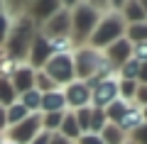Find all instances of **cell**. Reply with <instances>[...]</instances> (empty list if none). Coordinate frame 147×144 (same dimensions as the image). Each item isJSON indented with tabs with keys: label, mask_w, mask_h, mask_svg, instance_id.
I'll use <instances>...</instances> for the list:
<instances>
[{
	"label": "cell",
	"mask_w": 147,
	"mask_h": 144,
	"mask_svg": "<svg viewBox=\"0 0 147 144\" xmlns=\"http://www.w3.org/2000/svg\"><path fill=\"white\" fill-rule=\"evenodd\" d=\"M125 27L127 25L120 15V3H115V5H110V10H105L100 15V20H98V25H96V29H93V34H91L86 46H91L96 52H103L113 42L125 37Z\"/></svg>",
	"instance_id": "6da1fadb"
},
{
	"label": "cell",
	"mask_w": 147,
	"mask_h": 144,
	"mask_svg": "<svg viewBox=\"0 0 147 144\" xmlns=\"http://www.w3.org/2000/svg\"><path fill=\"white\" fill-rule=\"evenodd\" d=\"M105 10H110V5H93V3H71V39L79 46H86L93 34L96 25H98L100 15Z\"/></svg>",
	"instance_id": "7a4b0ae2"
},
{
	"label": "cell",
	"mask_w": 147,
	"mask_h": 144,
	"mask_svg": "<svg viewBox=\"0 0 147 144\" xmlns=\"http://www.w3.org/2000/svg\"><path fill=\"white\" fill-rule=\"evenodd\" d=\"M37 34V25L25 15L12 17V25H10V34H7V42H5V54L15 61L25 64L27 61V54H30V46H32V37Z\"/></svg>",
	"instance_id": "3957f363"
},
{
	"label": "cell",
	"mask_w": 147,
	"mask_h": 144,
	"mask_svg": "<svg viewBox=\"0 0 147 144\" xmlns=\"http://www.w3.org/2000/svg\"><path fill=\"white\" fill-rule=\"evenodd\" d=\"M42 73L52 78L57 88H66L76 81V68H74V54H52L49 61L42 66Z\"/></svg>",
	"instance_id": "277c9868"
},
{
	"label": "cell",
	"mask_w": 147,
	"mask_h": 144,
	"mask_svg": "<svg viewBox=\"0 0 147 144\" xmlns=\"http://www.w3.org/2000/svg\"><path fill=\"white\" fill-rule=\"evenodd\" d=\"M103 61V54L91 49V46H79L74 52V68H76V81H86V78L96 76L98 66Z\"/></svg>",
	"instance_id": "5b68a950"
},
{
	"label": "cell",
	"mask_w": 147,
	"mask_h": 144,
	"mask_svg": "<svg viewBox=\"0 0 147 144\" xmlns=\"http://www.w3.org/2000/svg\"><path fill=\"white\" fill-rule=\"evenodd\" d=\"M42 132V113H34L25 120V122L15 125V127H7L3 132V137L12 144H30L37 134Z\"/></svg>",
	"instance_id": "8992f818"
},
{
	"label": "cell",
	"mask_w": 147,
	"mask_h": 144,
	"mask_svg": "<svg viewBox=\"0 0 147 144\" xmlns=\"http://www.w3.org/2000/svg\"><path fill=\"white\" fill-rule=\"evenodd\" d=\"M39 34L47 37V39H57V37H71V7L64 5L59 7L57 12H54L52 17H49L47 22H44L42 27H39Z\"/></svg>",
	"instance_id": "52a82bcc"
},
{
	"label": "cell",
	"mask_w": 147,
	"mask_h": 144,
	"mask_svg": "<svg viewBox=\"0 0 147 144\" xmlns=\"http://www.w3.org/2000/svg\"><path fill=\"white\" fill-rule=\"evenodd\" d=\"M118 98H120V95H118V76L105 78V81H100L98 86L91 90V108L105 110L113 100H118Z\"/></svg>",
	"instance_id": "ba28073f"
},
{
	"label": "cell",
	"mask_w": 147,
	"mask_h": 144,
	"mask_svg": "<svg viewBox=\"0 0 147 144\" xmlns=\"http://www.w3.org/2000/svg\"><path fill=\"white\" fill-rule=\"evenodd\" d=\"M61 90H64V100H66V110L76 113L81 108H91V90L86 88L84 81H74Z\"/></svg>",
	"instance_id": "9c48e42d"
},
{
	"label": "cell",
	"mask_w": 147,
	"mask_h": 144,
	"mask_svg": "<svg viewBox=\"0 0 147 144\" xmlns=\"http://www.w3.org/2000/svg\"><path fill=\"white\" fill-rule=\"evenodd\" d=\"M49 56H52V49H49V42L47 37H42L39 32H37L34 37H32V46H30V54H27V66H32L34 71H42V66L49 61Z\"/></svg>",
	"instance_id": "30bf717a"
},
{
	"label": "cell",
	"mask_w": 147,
	"mask_h": 144,
	"mask_svg": "<svg viewBox=\"0 0 147 144\" xmlns=\"http://www.w3.org/2000/svg\"><path fill=\"white\" fill-rule=\"evenodd\" d=\"M59 7H61V3H59V0H37V3L25 5V15L30 17V20L37 25V29H39V27H42L44 22H47L49 17L59 10Z\"/></svg>",
	"instance_id": "8fae6325"
},
{
	"label": "cell",
	"mask_w": 147,
	"mask_h": 144,
	"mask_svg": "<svg viewBox=\"0 0 147 144\" xmlns=\"http://www.w3.org/2000/svg\"><path fill=\"white\" fill-rule=\"evenodd\" d=\"M100 54H103V56L108 59V61L113 64L115 68H120L125 61H130V59H132V44L125 39V37H123V39L113 42V44H110L108 49H103Z\"/></svg>",
	"instance_id": "7c38bea8"
},
{
	"label": "cell",
	"mask_w": 147,
	"mask_h": 144,
	"mask_svg": "<svg viewBox=\"0 0 147 144\" xmlns=\"http://www.w3.org/2000/svg\"><path fill=\"white\" fill-rule=\"evenodd\" d=\"M34 76H37V71L32 66H27V64H22V66L15 71V76L10 78V83H12V88H15L17 98H20L22 93H27V90L34 88Z\"/></svg>",
	"instance_id": "4fadbf2b"
},
{
	"label": "cell",
	"mask_w": 147,
	"mask_h": 144,
	"mask_svg": "<svg viewBox=\"0 0 147 144\" xmlns=\"http://www.w3.org/2000/svg\"><path fill=\"white\" fill-rule=\"evenodd\" d=\"M47 113H66V100H64L61 88L42 93V115H47Z\"/></svg>",
	"instance_id": "5bb4252c"
},
{
	"label": "cell",
	"mask_w": 147,
	"mask_h": 144,
	"mask_svg": "<svg viewBox=\"0 0 147 144\" xmlns=\"http://www.w3.org/2000/svg\"><path fill=\"white\" fill-rule=\"evenodd\" d=\"M120 15L125 20V25H142L147 22V15L142 10L140 0H130V3H120Z\"/></svg>",
	"instance_id": "9a60e30c"
},
{
	"label": "cell",
	"mask_w": 147,
	"mask_h": 144,
	"mask_svg": "<svg viewBox=\"0 0 147 144\" xmlns=\"http://www.w3.org/2000/svg\"><path fill=\"white\" fill-rule=\"evenodd\" d=\"M142 125H145V117H142V108H137V105H130V108H127V113L123 115V120L118 122V127H120L125 134H132L137 127H142Z\"/></svg>",
	"instance_id": "2e32d148"
},
{
	"label": "cell",
	"mask_w": 147,
	"mask_h": 144,
	"mask_svg": "<svg viewBox=\"0 0 147 144\" xmlns=\"http://www.w3.org/2000/svg\"><path fill=\"white\" fill-rule=\"evenodd\" d=\"M59 134H61V137H66V139H71L74 144L81 139V127H79L76 115H74L71 110H66V113H64V120H61V127H59Z\"/></svg>",
	"instance_id": "e0dca14e"
},
{
	"label": "cell",
	"mask_w": 147,
	"mask_h": 144,
	"mask_svg": "<svg viewBox=\"0 0 147 144\" xmlns=\"http://www.w3.org/2000/svg\"><path fill=\"white\" fill-rule=\"evenodd\" d=\"M130 105H132V103H127V100H120V98H118V100H113V103H110L108 108L103 110L105 120H108L110 125H118V122L123 120V115L127 113V108H130Z\"/></svg>",
	"instance_id": "ac0fdd59"
},
{
	"label": "cell",
	"mask_w": 147,
	"mask_h": 144,
	"mask_svg": "<svg viewBox=\"0 0 147 144\" xmlns=\"http://www.w3.org/2000/svg\"><path fill=\"white\" fill-rule=\"evenodd\" d=\"M17 100H20V103L27 108V113H30V115H34V113H42V93L37 90V88H32V90L22 93V95H20Z\"/></svg>",
	"instance_id": "d6986e66"
},
{
	"label": "cell",
	"mask_w": 147,
	"mask_h": 144,
	"mask_svg": "<svg viewBox=\"0 0 147 144\" xmlns=\"http://www.w3.org/2000/svg\"><path fill=\"white\" fill-rule=\"evenodd\" d=\"M100 139H103V144H125L127 142V134L123 132L118 125H105L103 129H100Z\"/></svg>",
	"instance_id": "ffe728a7"
},
{
	"label": "cell",
	"mask_w": 147,
	"mask_h": 144,
	"mask_svg": "<svg viewBox=\"0 0 147 144\" xmlns=\"http://www.w3.org/2000/svg\"><path fill=\"white\" fill-rule=\"evenodd\" d=\"M5 117H7V127H15V125L25 122V120L30 117V113H27V108L17 100V103H12L10 108H5Z\"/></svg>",
	"instance_id": "44dd1931"
},
{
	"label": "cell",
	"mask_w": 147,
	"mask_h": 144,
	"mask_svg": "<svg viewBox=\"0 0 147 144\" xmlns=\"http://www.w3.org/2000/svg\"><path fill=\"white\" fill-rule=\"evenodd\" d=\"M125 39L130 42L132 46L145 44L147 42V22H142V25H127L125 27Z\"/></svg>",
	"instance_id": "7402d4cb"
},
{
	"label": "cell",
	"mask_w": 147,
	"mask_h": 144,
	"mask_svg": "<svg viewBox=\"0 0 147 144\" xmlns=\"http://www.w3.org/2000/svg\"><path fill=\"white\" fill-rule=\"evenodd\" d=\"M12 103H17L15 88H12L10 78H0V105H3V108H10Z\"/></svg>",
	"instance_id": "603a6c76"
},
{
	"label": "cell",
	"mask_w": 147,
	"mask_h": 144,
	"mask_svg": "<svg viewBox=\"0 0 147 144\" xmlns=\"http://www.w3.org/2000/svg\"><path fill=\"white\" fill-rule=\"evenodd\" d=\"M140 66H142V64L137 61V59L125 61L120 68H118V78H120V81H137V76H140Z\"/></svg>",
	"instance_id": "cb8c5ba5"
},
{
	"label": "cell",
	"mask_w": 147,
	"mask_h": 144,
	"mask_svg": "<svg viewBox=\"0 0 147 144\" xmlns=\"http://www.w3.org/2000/svg\"><path fill=\"white\" fill-rule=\"evenodd\" d=\"M61 120H64V113H47V115H42V129L49 132V134L59 132Z\"/></svg>",
	"instance_id": "d4e9b609"
},
{
	"label": "cell",
	"mask_w": 147,
	"mask_h": 144,
	"mask_svg": "<svg viewBox=\"0 0 147 144\" xmlns=\"http://www.w3.org/2000/svg\"><path fill=\"white\" fill-rule=\"evenodd\" d=\"M137 86H140L137 81H120L118 78V95H120V100L132 103L135 100V93H137Z\"/></svg>",
	"instance_id": "484cf974"
},
{
	"label": "cell",
	"mask_w": 147,
	"mask_h": 144,
	"mask_svg": "<svg viewBox=\"0 0 147 144\" xmlns=\"http://www.w3.org/2000/svg\"><path fill=\"white\" fill-rule=\"evenodd\" d=\"M20 66H22L20 61L10 59L7 54H0V78H12V76H15V71H17Z\"/></svg>",
	"instance_id": "4316f807"
},
{
	"label": "cell",
	"mask_w": 147,
	"mask_h": 144,
	"mask_svg": "<svg viewBox=\"0 0 147 144\" xmlns=\"http://www.w3.org/2000/svg\"><path fill=\"white\" fill-rule=\"evenodd\" d=\"M105 125H108V120H105L103 110L91 108V132H93V134H100V129H103Z\"/></svg>",
	"instance_id": "83f0119b"
},
{
	"label": "cell",
	"mask_w": 147,
	"mask_h": 144,
	"mask_svg": "<svg viewBox=\"0 0 147 144\" xmlns=\"http://www.w3.org/2000/svg\"><path fill=\"white\" fill-rule=\"evenodd\" d=\"M74 115H76V122H79V127H81V134H88L91 132V108H81Z\"/></svg>",
	"instance_id": "f1b7e54d"
},
{
	"label": "cell",
	"mask_w": 147,
	"mask_h": 144,
	"mask_svg": "<svg viewBox=\"0 0 147 144\" xmlns=\"http://www.w3.org/2000/svg\"><path fill=\"white\" fill-rule=\"evenodd\" d=\"M10 25H12V17L7 12H0V49H5L7 34H10Z\"/></svg>",
	"instance_id": "f546056e"
},
{
	"label": "cell",
	"mask_w": 147,
	"mask_h": 144,
	"mask_svg": "<svg viewBox=\"0 0 147 144\" xmlns=\"http://www.w3.org/2000/svg\"><path fill=\"white\" fill-rule=\"evenodd\" d=\"M34 88H37L39 93H49V90H54L57 86L52 83V78H47L42 71H37V76H34Z\"/></svg>",
	"instance_id": "4dcf8cb0"
},
{
	"label": "cell",
	"mask_w": 147,
	"mask_h": 144,
	"mask_svg": "<svg viewBox=\"0 0 147 144\" xmlns=\"http://www.w3.org/2000/svg\"><path fill=\"white\" fill-rule=\"evenodd\" d=\"M127 139H130L132 144H147V122L142 125V127H137V129H135V132H132Z\"/></svg>",
	"instance_id": "1f68e13d"
},
{
	"label": "cell",
	"mask_w": 147,
	"mask_h": 144,
	"mask_svg": "<svg viewBox=\"0 0 147 144\" xmlns=\"http://www.w3.org/2000/svg\"><path fill=\"white\" fill-rule=\"evenodd\" d=\"M132 105H137V108H147V86H137V93H135Z\"/></svg>",
	"instance_id": "d6a6232c"
},
{
	"label": "cell",
	"mask_w": 147,
	"mask_h": 144,
	"mask_svg": "<svg viewBox=\"0 0 147 144\" xmlns=\"http://www.w3.org/2000/svg\"><path fill=\"white\" fill-rule=\"evenodd\" d=\"M132 59H137L140 64H147V42L132 46Z\"/></svg>",
	"instance_id": "836d02e7"
},
{
	"label": "cell",
	"mask_w": 147,
	"mask_h": 144,
	"mask_svg": "<svg viewBox=\"0 0 147 144\" xmlns=\"http://www.w3.org/2000/svg\"><path fill=\"white\" fill-rule=\"evenodd\" d=\"M76 144H103V139H100V134L88 132V134H81V139Z\"/></svg>",
	"instance_id": "e575fe53"
},
{
	"label": "cell",
	"mask_w": 147,
	"mask_h": 144,
	"mask_svg": "<svg viewBox=\"0 0 147 144\" xmlns=\"http://www.w3.org/2000/svg\"><path fill=\"white\" fill-rule=\"evenodd\" d=\"M49 139H52V134H49V132H44V129H42V132L37 134V137L32 139L30 144H49Z\"/></svg>",
	"instance_id": "d590c367"
},
{
	"label": "cell",
	"mask_w": 147,
	"mask_h": 144,
	"mask_svg": "<svg viewBox=\"0 0 147 144\" xmlns=\"http://www.w3.org/2000/svg\"><path fill=\"white\" fill-rule=\"evenodd\" d=\"M49 144H74V142H71V139H66V137H61L59 132H54L52 139H49Z\"/></svg>",
	"instance_id": "8d00e7d4"
},
{
	"label": "cell",
	"mask_w": 147,
	"mask_h": 144,
	"mask_svg": "<svg viewBox=\"0 0 147 144\" xmlns=\"http://www.w3.org/2000/svg\"><path fill=\"white\" fill-rule=\"evenodd\" d=\"M137 83H140V86H147V64H142V66H140V76H137Z\"/></svg>",
	"instance_id": "74e56055"
},
{
	"label": "cell",
	"mask_w": 147,
	"mask_h": 144,
	"mask_svg": "<svg viewBox=\"0 0 147 144\" xmlns=\"http://www.w3.org/2000/svg\"><path fill=\"white\" fill-rule=\"evenodd\" d=\"M7 129V117H5V108L0 105V134Z\"/></svg>",
	"instance_id": "f35d334b"
},
{
	"label": "cell",
	"mask_w": 147,
	"mask_h": 144,
	"mask_svg": "<svg viewBox=\"0 0 147 144\" xmlns=\"http://www.w3.org/2000/svg\"><path fill=\"white\" fill-rule=\"evenodd\" d=\"M142 3V10H145V15H147V0H140Z\"/></svg>",
	"instance_id": "ab89813d"
},
{
	"label": "cell",
	"mask_w": 147,
	"mask_h": 144,
	"mask_svg": "<svg viewBox=\"0 0 147 144\" xmlns=\"http://www.w3.org/2000/svg\"><path fill=\"white\" fill-rule=\"evenodd\" d=\"M142 117H145V122H147V108H142Z\"/></svg>",
	"instance_id": "60d3db41"
},
{
	"label": "cell",
	"mask_w": 147,
	"mask_h": 144,
	"mask_svg": "<svg viewBox=\"0 0 147 144\" xmlns=\"http://www.w3.org/2000/svg\"><path fill=\"white\" fill-rule=\"evenodd\" d=\"M0 12H5V3H0Z\"/></svg>",
	"instance_id": "b9f144b4"
},
{
	"label": "cell",
	"mask_w": 147,
	"mask_h": 144,
	"mask_svg": "<svg viewBox=\"0 0 147 144\" xmlns=\"http://www.w3.org/2000/svg\"><path fill=\"white\" fill-rule=\"evenodd\" d=\"M0 144H12V142H7V139H5V137H3V142H0Z\"/></svg>",
	"instance_id": "7bdbcfd3"
},
{
	"label": "cell",
	"mask_w": 147,
	"mask_h": 144,
	"mask_svg": "<svg viewBox=\"0 0 147 144\" xmlns=\"http://www.w3.org/2000/svg\"><path fill=\"white\" fill-rule=\"evenodd\" d=\"M125 144H132V142H130V139H127V142H125Z\"/></svg>",
	"instance_id": "ee69618b"
},
{
	"label": "cell",
	"mask_w": 147,
	"mask_h": 144,
	"mask_svg": "<svg viewBox=\"0 0 147 144\" xmlns=\"http://www.w3.org/2000/svg\"><path fill=\"white\" fill-rule=\"evenodd\" d=\"M0 142H3V134H0Z\"/></svg>",
	"instance_id": "f6af8a7d"
}]
</instances>
